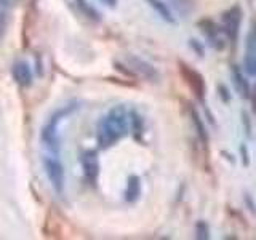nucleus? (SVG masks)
Here are the masks:
<instances>
[{"label":"nucleus","instance_id":"f257e3e1","mask_svg":"<svg viewBox=\"0 0 256 240\" xmlns=\"http://www.w3.org/2000/svg\"><path fill=\"white\" fill-rule=\"evenodd\" d=\"M128 132V116L122 106L112 108L98 125V142L101 148H110Z\"/></svg>","mask_w":256,"mask_h":240},{"label":"nucleus","instance_id":"f03ea898","mask_svg":"<svg viewBox=\"0 0 256 240\" xmlns=\"http://www.w3.org/2000/svg\"><path fill=\"white\" fill-rule=\"evenodd\" d=\"M77 109L76 102L66 104V106L60 108L54 114L46 120V124L42 128V142L45 144V148L50 150V154H56L58 156L60 152V138H58V125L61 124V120L64 117H68L70 112H74Z\"/></svg>","mask_w":256,"mask_h":240},{"label":"nucleus","instance_id":"7ed1b4c3","mask_svg":"<svg viewBox=\"0 0 256 240\" xmlns=\"http://www.w3.org/2000/svg\"><path fill=\"white\" fill-rule=\"evenodd\" d=\"M180 74L184 80V84H186L190 88V92L196 94V98L204 101L205 93H206V86H205V80H204L202 74L197 72L196 69H192L186 62H180Z\"/></svg>","mask_w":256,"mask_h":240},{"label":"nucleus","instance_id":"20e7f679","mask_svg":"<svg viewBox=\"0 0 256 240\" xmlns=\"http://www.w3.org/2000/svg\"><path fill=\"white\" fill-rule=\"evenodd\" d=\"M44 166H45V173L50 180L53 189L61 194L64 189V168L61 160L58 158L56 154H50L44 158Z\"/></svg>","mask_w":256,"mask_h":240},{"label":"nucleus","instance_id":"39448f33","mask_svg":"<svg viewBox=\"0 0 256 240\" xmlns=\"http://www.w3.org/2000/svg\"><path fill=\"white\" fill-rule=\"evenodd\" d=\"M125 62L132 74L148 80V82H156L158 78V72L156 70V68L152 66V64H149L148 61L138 58V56H126Z\"/></svg>","mask_w":256,"mask_h":240},{"label":"nucleus","instance_id":"423d86ee","mask_svg":"<svg viewBox=\"0 0 256 240\" xmlns=\"http://www.w3.org/2000/svg\"><path fill=\"white\" fill-rule=\"evenodd\" d=\"M240 21H242V10H240L238 5L230 6L229 10L222 14V30L230 42H236L237 40Z\"/></svg>","mask_w":256,"mask_h":240},{"label":"nucleus","instance_id":"0eeeda50","mask_svg":"<svg viewBox=\"0 0 256 240\" xmlns=\"http://www.w3.org/2000/svg\"><path fill=\"white\" fill-rule=\"evenodd\" d=\"M82 166H84V173L86 176L88 181H94L98 178V173H100V164H98V158H96L94 152H85L82 156Z\"/></svg>","mask_w":256,"mask_h":240},{"label":"nucleus","instance_id":"6e6552de","mask_svg":"<svg viewBox=\"0 0 256 240\" xmlns=\"http://www.w3.org/2000/svg\"><path fill=\"white\" fill-rule=\"evenodd\" d=\"M13 78L16 80V84H20L22 86H28L32 82V72L30 68L26 61H16L13 64Z\"/></svg>","mask_w":256,"mask_h":240},{"label":"nucleus","instance_id":"1a4fd4ad","mask_svg":"<svg viewBox=\"0 0 256 240\" xmlns=\"http://www.w3.org/2000/svg\"><path fill=\"white\" fill-rule=\"evenodd\" d=\"M244 66L246 74L256 77V42L248 36V44H246V52L244 58Z\"/></svg>","mask_w":256,"mask_h":240},{"label":"nucleus","instance_id":"9d476101","mask_svg":"<svg viewBox=\"0 0 256 240\" xmlns=\"http://www.w3.org/2000/svg\"><path fill=\"white\" fill-rule=\"evenodd\" d=\"M232 80H234L236 90L240 93V96L242 98H250V84H248V80L237 66H232Z\"/></svg>","mask_w":256,"mask_h":240},{"label":"nucleus","instance_id":"9b49d317","mask_svg":"<svg viewBox=\"0 0 256 240\" xmlns=\"http://www.w3.org/2000/svg\"><path fill=\"white\" fill-rule=\"evenodd\" d=\"M141 194V181L136 174L130 176L126 182V189H125V198L126 202H136Z\"/></svg>","mask_w":256,"mask_h":240},{"label":"nucleus","instance_id":"f8f14e48","mask_svg":"<svg viewBox=\"0 0 256 240\" xmlns=\"http://www.w3.org/2000/svg\"><path fill=\"white\" fill-rule=\"evenodd\" d=\"M146 2L149 4V6H150L152 10H154L164 21L170 22V24L174 22V16H173L172 10L162 2V0H146Z\"/></svg>","mask_w":256,"mask_h":240},{"label":"nucleus","instance_id":"ddd939ff","mask_svg":"<svg viewBox=\"0 0 256 240\" xmlns=\"http://www.w3.org/2000/svg\"><path fill=\"white\" fill-rule=\"evenodd\" d=\"M198 28H202L204 30V34L212 40V45L216 44V42H221V40L218 38L220 36V30L218 28H216V24L210 20H202V21H198Z\"/></svg>","mask_w":256,"mask_h":240},{"label":"nucleus","instance_id":"4468645a","mask_svg":"<svg viewBox=\"0 0 256 240\" xmlns=\"http://www.w3.org/2000/svg\"><path fill=\"white\" fill-rule=\"evenodd\" d=\"M190 117H192V122H194V126H196V130L198 133V138L202 140V142H208V136H206V132H205V126L202 124V120H200L198 114H197V110L196 109H190Z\"/></svg>","mask_w":256,"mask_h":240},{"label":"nucleus","instance_id":"2eb2a0df","mask_svg":"<svg viewBox=\"0 0 256 240\" xmlns=\"http://www.w3.org/2000/svg\"><path fill=\"white\" fill-rule=\"evenodd\" d=\"M77 5L80 8V12H82L86 18H90L93 21H100V13L94 10V8L86 2V0H77Z\"/></svg>","mask_w":256,"mask_h":240},{"label":"nucleus","instance_id":"dca6fc26","mask_svg":"<svg viewBox=\"0 0 256 240\" xmlns=\"http://www.w3.org/2000/svg\"><path fill=\"white\" fill-rule=\"evenodd\" d=\"M196 237L197 238H200V240H206L208 237V234H210V229H208V226H206V222L205 221H198L197 222V226H196Z\"/></svg>","mask_w":256,"mask_h":240},{"label":"nucleus","instance_id":"f3484780","mask_svg":"<svg viewBox=\"0 0 256 240\" xmlns=\"http://www.w3.org/2000/svg\"><path fill=\"white\" fill-rule=\"evenodd\" d=\"M218 90H220V94H221L222 101H229V100H230L229 92H228V88H226V86H224V85H220V86H218Z\"/></svg>","mask_w":256,"mask_h":240},{"label":"nucleus","instance_id":"a211bd4d","mask_svg":"<svg viewBox=\"0 0 256 240\" xmlns=\"http://www.w3.org/2000/svg\"><path fill=\"white\" fill-rule=\"evenodd\" d=\"M190 45L196 48V52H197V53H198L200 56L204 54V48H202V46H198V45H197V42H196V40H190Z\"/></svg>","mask_w":256,"mask_h":240},{"label":"nucleus","instance_id":"6ab92c4d","mask_svg":"<svg viewBox=\"0 0 256 240\" xmlns=\"http://www.w3.org/2000/svg\"><path fill=\"white\" fill-rule=\"evenodd\" d=\"M4 30H5V18L4 14H0V36L4 34Z\"/></svg>","mask_w":256,"mask_h":240},{"label":"nucleus","instance_id":"aec40b11","mask_svg":"<svg viewBox=\"0 0 256 240\" xmlns=\"http://www.w3.org/2000/svg\"><path fill=\"white\" fill-rule=\"evenodd\" d=\"M14 4V0H0V6H10Z\"/></svg>","mask_w":256,"mask_h":240},{"label":"nucleus","instance_id":"412c9836","mask_svg":"<svg viewBox=\"0 0 256 240\" xmlns=\"http://www.w3.org/2000/svg\"><path fill=\"white\" fill-rule=\"evenodd\" d=\"M102 4H106V5H109V6H116L117 5V0H101Z\"/></svg>","mask_w":256,"mask_h":240},{"label":"nucleus","instance_id":"4be33fe9","mask_svg":"<svg viewBox=\"0 0 256 240\" xmlns=\"http://www.w3.org/2000/svg\"><path fill=\"white\" fill-rule=\"evenodd\" d=\"M250 37L254 40V42H256V22H254V26H253V30H252V34H250Z\"/></svg>","mask_w":256,"mask_h":240}]
</instances>
